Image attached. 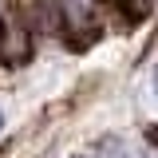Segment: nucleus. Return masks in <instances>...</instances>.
<instances>
[{
  "label": "nucleus",
  "instance_id": "1",
  "mask_svg": "<svg viewBox=\"0 0 158 158\" xmlns=\"http://www.w3.org/2000/svg\"><path fill=\"white\" fill-rule=\"evenodd\" d=\"M0 123H4V118H0Z\"/></svg>",
  "mask_w": 158,
  "mask_h": 158
}]
</instances>
